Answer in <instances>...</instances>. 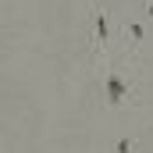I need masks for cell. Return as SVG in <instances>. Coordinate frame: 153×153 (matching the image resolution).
I'll use <instances>...</instances> for the list:
<instances>
[{
	"label": "cell",
	"instance_id": "1",
	"mask_svg": "<svg viewBox=\"0 0 153 153\" xmlns=\"http://www.w3.org/2000/svg\"><path fill=\"white\" fill-rule=\"evenodd\" d=\"M100 82V100L111 107V111H125V107H135L143 100V82H139V53L114 46L111 57L100 64L96 71Z\"/></svg>",
	"mask_w": 153,
	"mask_h": 153
},
{
	"label": "cell",
	"instance_id": "2",
	"mask_svg": "<svg viewBox=\"0 0 153 153\" xmlns=\"http://www.w3.org/2000/svg\"><path fill=\"white\" fill-rule=\"evenodd\" d=\"M89 18H93V46H89V57H93V71H100V64L111 57L114 50V32H111V11L103 7V0H89Z\"/></svg>",
	"mask_w": 153,
	"mask_h": 153
},
{
	"label": "cell",
	"instance_id": "3",
	"mask_svg": "<svg viewBox=\"0 0 153 153\" xmlns=\"http://www.w3.org/2000/svg\"><path fill=\"white\" fill-rule=\"evenodd\" d=\"M146 18H139V14H132L128 22H125V29H121V46L125 50H132V53H139V46L146 43Z\"/></svg>",
	"mask_w": 153,
	"mask_h": 153
},
{
	"label": "cell",
	"instance_id": "4",
	"mask_svg": "<svg viewBox=\"0 0 153 153\" xmlns=\"http://www.w3.org/2000/svg\"><path fill=\"white\" fill-rule=\"evenodd\" d=\"M135 14L146 18V22H153V0H135Z\"/></svg>",
	"mask_w": 153,
	"mask_h": 153
}]
</instances>
